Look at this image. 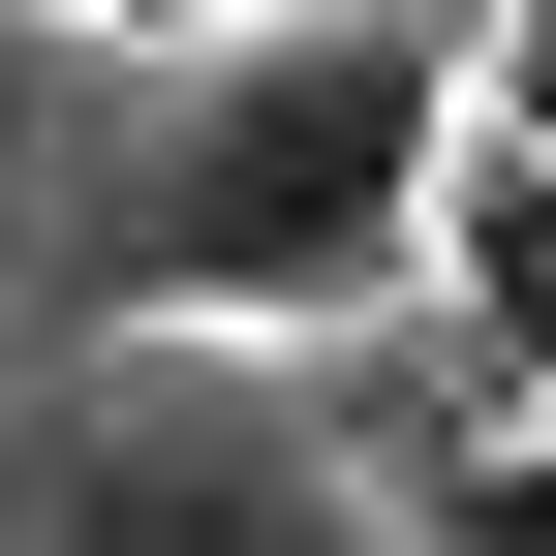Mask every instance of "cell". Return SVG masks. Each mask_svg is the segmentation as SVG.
<instances>
[{
    "mask_svg": "<svg viewBox=\"0 0 556 556\" xmlns=\"http://www.w3.org/2000/svg\"><path fill=\"white\" fill-rule=\"evenodd\" d=\"M464 155H556V0H464Z\"/></svg>",
    "mask_w": 556,
    "mask_h": 556,
    "instance_id": "cell-5",
    "label": "cell"
},
{
    "mask_svg": "<svg viewBox=\"0 0 556 556\" xmlns=\"http://www.w3.org/2000/svg\"><path fill=\"white\" fill-rule=\"evenodd\" d=\"M433 278H464V433L556 402V155H464L433 186Z\"/></svg>",
    "mask_w": 556,
    "mask_h": 556,
    "instance_id": "cell-3",
    "label": "cell"
},
{
    "mask_svg": "<svg viewBox=\"0 0 556 556\" xmlns=\"http://www.w3.org/2000/svg\"><path fill=\"white\" fill-rule=\"evenodd\" d=\"M433 186H464V0H278V31L124 62L62 124V309L155 371L371 340V309H433Z\"/></svg>",
    "mask_w": 556,
    "mask_h": 556,
    "instance_id": "cell-1",
    "label": "cell"
},
{
    "mask_svg": "<svg viewBox=\"0 0 556 556\" xmlns=\"http://www.w3.org/2000/svg\"><path fill=\"white\" fill-rule=\"evenodd\" d=\"M62 556H371V495H340L278 402H217V371H124L93 433H62Z\"/></svg>",
    "mask_w": 556,
    "mask_h": 556,
    "instance_id": "cell-2",
    "label": "cell"
},
{
    "mask_svg": "<svg viewBox=\"0 0 556 556\" xmlns=\"http://www.w3.org/2000/svg\"><path fill=\"white\" fill-rule=\"evenodd\" d=\"M402 556H556V402H526V433H464L433 495H402Z\"/></svg>",
    "mask_w": 556,
    "mask_h": 556,
    "instance_id": "cell-4",
    "label": "cell"
},
{
    "mask_svg": "<svg viewBox=\"0 0 556 556\" xmlns=\"http://www.w3.org/2000/svg\"><path fill=\"white\" fill-rule=\"evenodd\" d=\"M31 31H93V62H217V31H278V0H31Z\"/></svg>",
    "mask_w": 556,
    "mask_h": 556,
    "instance_id": "cell-6",
    "label": "cell"
}]
</instances>
